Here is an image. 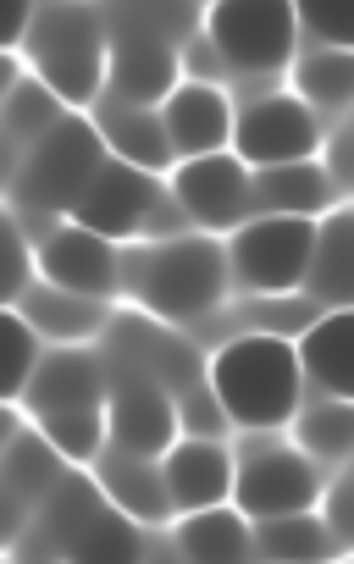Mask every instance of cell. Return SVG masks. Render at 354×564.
<instances>
[{
  "mask_svg": "<svg viewBox=\"0 0 354 564\" xmlns=\"http://www.w3.org/2000/svg\"><path fill=\"white\" fill-rule=\"evenodd\" d=\"M7 260H12V282H7V300L18 305L29 294V249H23V232L7 227Z\"/></svg>",
  "mask_w": 354,
  "mask_h": 564,
  "instance_id": "1f68e13d",
  "label": "cell"
},
{
  "mask_svg": "<svg viewBox=\"0 0 354 564\" xmlns=\"http://www.w3.org/2000/svg\"><path fill=\"white\" fill-rule=\"evenodd\" d=\"M310 243L315 221L304 216H249L244 227H233L227 271L249 294H299L310 271Z\"/></svg>",
  "mask_w": 354,
  "mask_h": 564,
  "instance_id": "8992f818",
  "label": "cell"
},
{
  "mask_svg": "<svg viewBox=\"0 0 354 564\" xmlns=\"http://www.w3.org/2000/svg\"><path fill=\"white\" fill-rule=\"evenodd\" d=\"M255 525V564H332L343 542L326 531L315 509L277 514V520H249Z\"/></svg>",
  "mask_w": 354,
  "mask_h": 564,
  "instance_id": "ffe728a7",
  "label": "cell"
},
{
  "mask_svg": "<svg viewBox=\"0 0 354 564\" xmlns=\"http://www.w3.org/2000/svg\"><path fill=\"white\" fill-rule=\"evenodd\" d=\"M155 210H161V183H155V172H139V166L106 155V166H100V177L89 183V194L78 199L73 221L117 243V238H139V232L155 221Z\"/></svg>",
  "mask_w": 354,
  "mask_h": 564,
  "instance_id": "7c38bea8",
  "label": "cell"
},
{
  "mask_svg": "<svg viewBox=\"0 0 354 564\" xmlns=\"http://www.w3.org/2000/svg\"><path fill=\"white\" fill-rule=\"evenodd\" d=\"M12 311H23L45 338H62V344H78V338H89L95 327H100V300H84V294H67V289H56V282H45L40 276V289L34 294H23Z\"/></svg>",
  "mask_w": 354,
  "mask_h": 564,
  "instance_id": "cb8c5ba5",
  "label": "cell"
},
{
  "mask_svg": "<svg viewBox=\"0 0 354 564\" xmlns=\"http://www.w3.org/2000/svg\"><path fill=\"white\" fill-rule=\"evenodd\" d=\"M211 51L238 73H277L293 56L299 23L293 0H216L211 7Z\"/></svg>",
  "mask_w": 354,
  "mask_h": 564,
  "instance_id": "ba28073f",
  "label": "cell"
},
{
  "mask_svg": "<svg viewBox=\"0 0 354 564\" xmlns=\"http://www.w3.org/2000/svg\"><path fill=\"white\" fill-rule=\"evenodd\" d=\"M122 289L139 294L161 322H200L227 294V249L205 232L139 243L122 254Z\"/></svg>",
  "mask_w": 354,
  "mask_h": 564,
  "instance_id": "7a4b0ae2",
  "label": "cell"
},
{
  "mask_svg": "<svg viewBox=\"0 0 354 564\" xmlns=\"http://www.w3.org/2000/svg\"><path fill=\"white\" fill-rule=\"evenodd\" d=\"M293 437H299V454L310 459H343L348 443H354V415H348V399H315L310 410H293Z\"/></svg>",
  "mask_w": 354,
  "mask_h": 564,
  "instance_id": "484cf974",
  "label": "cell"
},
{
  "mask_svg": "<svg viewBox=\"0 0 354 564\" xmlns=\"http://www.w3.org/2000/svg\"><path fill=\"white\" fill-rule=\"evenodd\" d=\"M67 100L45 84V78H12V95H7V139H12V150L23 155L29 144H40L67 111H62Z\"/></svg>",
  "mask_w": 354,
  "mask_h": 564,
  "instance_id": "d4e9b609",
  "label": "cell"
},
{
  "mask_svg": "<svg viewBox=\"0 0 354 564\" xmlns=\"http://www.w3.org/2000/svg\"><path fill=\"white\" fill-rule=\"evenodd\" d=\"M161 122H167L172 155H183V161L216 155L233 144V100L216 84H178L161 100Z\"/></svg>",
  "mask_w": 354,
  "mask_h": 564,
  "instance_id": "9a60e30c",
  "label": "cell"
},
{
  "mask_svg": "<svg viewBox=\"0 0 354 564\" xmlns=\"http://www.w3.org/2000/svg\"><path fill=\"white\" fill-rule=\"evenodd\" d=\"M106 432L111 448L128 454H150L161 459L178 443V399L167 393L161 377H150L144 366H117L111 371V393H106Z\"/></svg>",
  "mask_w": 354,
  "mask_h": 564,
  "instance_id": "9c48e42d",
  "label": "cell"
},
{
  "mask_svg": "<svg viewBox=\"0 0 354 564\" xmlns=\"http://www.w3.org/2000/svg\"><path fill=\"white\" fill-rule=\"evenodd\" d=\"M205 382H211L222 415L233 426H249V432L288 426L293 410H299V393H304L293 344L282 333H244V338H233L211 360Z\"/></svg>",
  "mask_w": 354,
  "mask_h": 564,
  "instance_id": "6da1fadb",
  "label": "cell"
},
{
  "mask_svg": "<svg viewBox=\"0 0 354 564\" xmlns=\"http://www.w3.org/2000/svg\"><path fill=\"white\" fill-rule=\"evenodd\" d=\"M293 84H299V100H310V106H343L348 100V89H354V62H348V51H326V45H315L299 67H293Z\"/></svg>",
  "mask_w": 354,
  "mask_h": 564,
  "instance_id": "83f0119b",
  "label": "cell"
},
{
  "mask_svg": "<svg viewBox=\"0 0 354 564\" xmlns=\"http://www.w3.org/2000/svg\"><path fill=\"white\" fill-rule=\"evenodd\" d=\"M100 166H106L100 128L84 117H62L40 144L23 150L12 199H18V210H67L73 216L78 199L89 194V183L100 177Z\"/></svg>",
  "mask_w": 354,
  "mask_h": 564,
  "instance_id": "5b68a950",
  "label": "cell"
},
{
  "mask_svg": "<svg viewBox=\"0 0 354 564\" xmlns=\"http://www.w3.org/2000/svg\"><path fill=\"white\" fill-rule=\"evenodd\" d=\"M354 338V322H348V311H326L321 322H310L304 333H299V349H293V360H299V377H310L315 388H321V399H348L354 388V377H348V344Z\"/></svg>",
  "mask_w": 354,
  "mask_h": 564,
  "instance_id": "44dd1931",
  "label": "cell"
},
{
  "mask_svg": "<svg viewBox=\"0 0 354 564\" xmlns=\"http://www.w3.org/2000/svg\"><path fill=\"white\" fill-rule=\"evenodd\" d=\"M161 476H167L172 514H200L233 498V454L222 437H178L161 454Z\"/></svg>",
  "mask_w": 354,
  "mask_h": 564,
  "instance_id": "5bb4252c",
  "label": "cell"
},
{
  "mask_svg": "<svg viewBox=\"0 0 354 564\" xmlns=\"http://www.w3.org/2000/svg\"><path fill=\"white\" fill-rule=\"evenodd\" d=\"M34 265H40L45 282H56L67 294H84V300H106V294L122 289V249L111 238L78 227V221L45 232Z\"/></svg>",
  "mask_w": 354,
  "mask_h": 564,
  "instance_id": "4fadbf2b",
  "label": "cell"
},
{
  "mask_svg": "<svg viewBox=\"0 0 354 564\" xmlns=\"http://www.w3.org/2000/svg\"><path fill=\"white\" fill-rule=\"evenodd\" d=\"M293 23L326 51H348V40H354L348 0H293Z\"/></svg>",
  "mask_w": 354,
  "mask_h": 564,
  "instance_id": "f546056e",
  "label": "cell"
},
{
  "mask_svg": "<svg viewBox=\"0 0 354 564\" xmlns=\"http://www.w3.org/2000/svg\"><path fill=\"white\" fill-rule=\"evenodd\" d=\"M40 536L62 564H144V531L84 476H67L40 503Z\"/></svg>",
  "mask_w": 354,
  "mask_h": 564,
  "instance_id": "277c9868",
  "label": "cell"
},
{
  "mask_svg": "<svg viewBox=\"0 0 354 564\" xmlns=\"http://www.w3.org/2000/svg\"><path fill=\"white\" fill-rule=\"evenodd\" d=\"M348 289H354V254H348V210H332L326 221H315V243H310V271H304V294L348 311Z\"/></svg>",
  "mask_w": 354,
  "mask_h": 564,
  "instance_id": "603a6c76",
  "label": "cell"
},
{
  "mask_svg": "<svg viewBox=\"0 0 354 564\" xmlns=\"http://www.w3.org/2000/svg\"><path fill=\"white\" fill-rule=\"evenodd\" d=\"M249 199H255V216H304V221H315L337 199V183L310 155V161H288V166H260L255 183H249Z\"/></svg>",
  "mask_w": 354,
  "mask_h": 564,
  "instance_id": "d6986e66",
  "label": "cell"
},
{
  "mask_svg": "<svg viewBox=\"0 0 354 564\" xmlns=\"http://www.w3.org/2000/svg\"><path fill=\"white\" fill-rule=\"evenodd\" d=\"M178 547L189 564H255V525L233 503H216V509L183 514Z\"/></svg>",
  "mask_w": 354,
  "mask_h": 564,
  "instance_id": "7402d4cb",
  "label": "cell"
},
{
  "mask_svg": "<svg viewBox=\"0 0 354 564\" xmlns=\"http://www.w3.org/2000/svg\"><path fill=\"white\" fill-rule=\"evenodd\" d=\"M111 393V371L100 366V355L89 349H51L34 371V388L23 393L34 421L40 415H62V410H100Z\"/></svg>",
  "mask_w": 354,
  "mask_h": 564,
  "instance_id": "2e32d148",
  "label": "cell"
},
{
  "mask_svg": "<svg viewBox=\"0 0 354 564\" xmlns=\"http://www.w3.org/2000/svg\"><path fill=\"white\" fill-rule=\"evenodd\" d=\"M321 144L315 111L293 95H266L249 100L244 111H233V155L260 172V166H288V161H310Z\"/></svg>",
  "mask_w": 354,
  "mask_h": 564,
  "instance_id": "30bf717a",
  "label": "cell"
},
{
  "mask_svg": "<svg viewBox=\"0 0 354 564\" xmlns=\"http://www.w3.org/2000/svg\"><path fill=\"white\" fill-rule=\"evenodd\" d=\"M100 492L111 498V509H122L133 525H167L172 520V498H167V476L161 459L150 454H128V448H106L100 459Z\"/></svg>",
  "mask_w": 354,
  "mask_h": 564,
  "instance_id": "ac0fdd59",
  "label": "cell"
},
{
  "mask_svg": "<svg viewBox=\"0 0 354 564\" xmlns=\"http://www.w3.org/2000/svg\"><path fill=\"white\" fill-rule=\"evenodd\" d=\"M34 18H40L34 0H12V12H7V45H23L29 29H34Z\"/></svg>",
  "mask_w": 354,
  "mask_h": 564,
  "instance_id": "d6a6232c",
  "label": "cell"
},
{
  "mask_svg": "<svg viewBox=\"0 0 354 564\" xmlns=\"http://www.w3.org/2000/svg\"><path fill=\"white\" fill-rule=\"evenodd\" d=\"M178 432H189V437H222L227 432V415H222L211 382H194V388L178 393Z\"/></svg>",
  "mask_w": 354,
  "mask_h": 564,
  "instance_id": "4dcf8cb0",
  "label": "cell"
},
{
  "mask_svg": "<svg viewBox=\"0 0 354 564\" xmlns=\"http://www.w3.org/2000/svg\"><path fill=\"white\" fill-rule=\"evenodd\" d=\"M7 349H12V371H7V399H23L29 388H34V371H40V360H45V333L23 316V311H12L7 316Z\"/></svg>",
  "mask_w": 354,
  "mask_h": 564,
  "instance_id": "f1b7e54d",
  "label": "cell"
},
{
  "mask_svg": "<svg viewBox=\"0 0 354 564\" xmlns=\"http://www.w3.org/2000/svg\"><path fill=\"white\" fill-rule=\"evenodd\" d=\"M249 183L255 172L233 155V150H216V155H194L178 166L172 177V199L189 210V221H200L205 232H227V227H244L255 216V199H249Z\"/></svg>",
  "mask_w": 354,
  "mask_h": 564,
  "instance_id": "8fae6325",
  "label": "cell"
},
{
  "mask_svg": "<svg viewBox=\"0 0 354 564\" xmlns=\"http://www.w3.org/2000/svg\"><path fill=\"white\" fill-rule=\"evenodd\" d=\"M95 128L106 139V155L139 166V172H167L178 155H172V139H167V122H161V106H133V100H117L106 95L100 111H95Z\"/></svg>",
  "mask_w": 354,
  "mask_h": 564,
  "instance_id": "e0dca14e",
  "label": "cell"
},
{
  "mask_svg": "<svg viewBox=\"0 0 354 564\" xmlns=\"http://www.w3.org/2000/svg\"><path fill=\"white\" fill-rule=\"evenodd\" d=\"M23 45H29L34 73L67 106H95L100 100L106 62H111V29H106L100 7H89V0H51V7H40Z\"/></svg>",
  "mask_w": 354,
  "mask_h": 564,
  "instance_id": "3957f363",
  "label": "cell"
},
{
  "mask_svg": "<svg viewBox=\"0 0 354 564\" xmlns=\"http://www.w3.org/2000/svg\"><path fill=\"white\" fill-rule=\"evenodd\" d=\"M321 498V470L310 454L282 448V443H249L233 459V509L244 520H277L315 509Z\"/></svg>",
  "mask_w": 354,
  "mask_h": 564,
  "instance_id": "52a82bcc",
  "label": "cell"
},
{
  "mask_svg": "<svg viewBox=\"0 0 354 564\" xmlns=\"http://www.w3.org/2000/svg\"><path fill=\"white\" fill-rule=\"evenodd\" d=\"M40 437L62 454V459H100L111 448L106 432V404L100 410H62V415H40Z\"/></svg>",
  "mask_w": 354,
  "mask_h": 564,
  "instance_id": "4316f807",
  "label": "cell"
}]
</instances>
